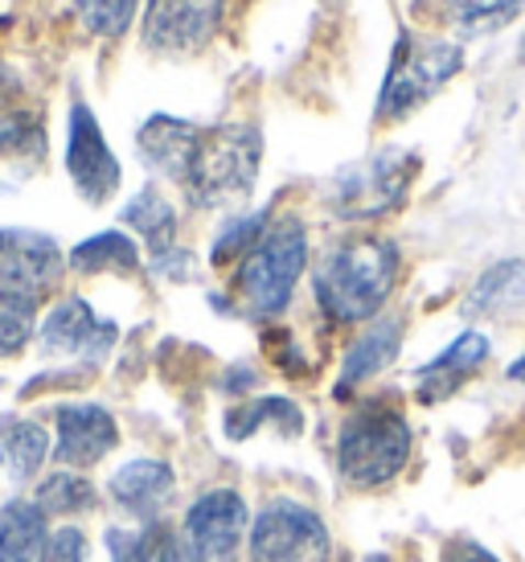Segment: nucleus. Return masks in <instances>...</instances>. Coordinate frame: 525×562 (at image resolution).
I'll return each mask as SVG.
<instances>
[{
	"label": "nucleus",
	"instance_id": "obj_1",
	"mask_svg": "<svg viewBox=\"0 0 525 562\" xmlns=\"http://www.w3.org/2000/svg\"><path fill=\"white\" fill-rule=\"evenodd\" d=\"M399 280V247L390 238H349L321 259L312 292L337 325H361L382 313Z\"/></svg>",
	"mask_w": 525,
	"mask_h": 562
},
{
	"label": "nucleus",
	"instance_id": "obj_2",
	"mask_svg": "<svg viewBox=\"0 0 525 562\" xmlns=\"http://www.w3.org/2000/svg\"><path fill=\"white\" fill-rule=\"evenodd\" d=\"M262 165V132L255 124L201 127L193 160L186 172L189 202L201 210L238 205L255 189Z\"/></svg>",
	"mask_w": 525,
	"mask_h": 562
},
{
	"label": "nucleus",
	"instance_id": "obj_3",
	"mask_svg": "<svg viewBox=\"0 0 525 562\" xmlns=\"http://www.w3.org/2000/svg\"><path fill=\"white\" fill-rule=\"evenodd\" d=\"M411 423L387 398L361 403L345 419L337 439V469L354 488H382L411 460Z\"/></svg>",
	"mask_w": 525,
	"mask_h": 562
},
{
	"label": "nucleus",
	"instance_id": "obj_4",
	"mask_svg": "<svg viewBox=\"0 0 525 562\" xmlns=\"http://www.w3.org/2000/svg\"><path fill=\"white\" fill-rule=\"evenodd\" d=\"M309 267V235L295 218L267 226L238 263V296L250 316H279Z\"/></svg>",
	"mask_w": 525,
	"mask_h": 562
},
{
	"label": "nucleus",
	"instance_id": "obj_5",
	"mask_svg": "<svg viewBox=\"0 0 525 562\" xmlns=\"http://www.w3.org/2000/svg\"><path fill=\"white\" fill-rule=\"evenodd\" d=\"M463 66V49L456 42H439V37H415V33H399V46L390 58L387 82L378 94V120H402L411 115L418 103H427L444 82H451Z\"/></svg>",
	"mask_w": 525,
	"mask_h": 562
},
{
	"label": "nucleus",
	"instance_id": "obj_6",
	"mask_svg": "<svg viewBox=\"0 0 525 562\" xmlns=\"http://www.w3.org/2000/svg\"><path fill=\"white\" fill-rule=\"evenodd\" d=\"M418 160L402 148H382L373 157L340 169L328 186V205L345 222H370L390 214L406 198Z\"/></svg>",
	"mask_w": 525,
	"mask_h": 562
},
{
	"label": "nucleus",
	"instance_id": "obj_7",
	"mask_svg": "<svg viewBox=\"0 0 525 562\" xmlns=\"http://www.w3.org/2000/svg\"><path fill=\"white\" fill-rule=\"evenodd\" d=\"M247 554L250 562H328L333 533L316 509L292 497H276L250 521Z\"/></svg>",
	"mask_w": 525,
	"mask_h": 562
},
{
	"label": "nucleus",
	"instance_id": "obj_8",
	"mask_svg": "<svg viewBox=\"0 0 525 562\" xmlns=\"http://www.w3.org/2000/svg\"><path fill=\"white\" fill-rule=\"evenodd\" d=\"M250 533V509L238 488H210L186 514V538L205 562H234Z\"/></svg>",
	"mask_w": 525,
	"mask_h": 562
},
{
	"label": "nucleus",
	"instance_id": "obj_9",
	"mask_svg": "<svg viewBox=\"0 0 525 562\" xmlns=\"http://www.w3.org/2000/svg\"><path fill=\"white\" fill-rule=\"evenodd\" d=\"M66 172L75 189L91 205H103L120 189V160L103 140V127L91 115L87 103H75L70 111V140H66Z\"/></svg>",
	"mask_w": 525,
	"mask_h": 562
},
{
	"label": "nucleus",
	"instance_id": "obj_10",
	"mask_svg": "<svg viewBox=\"0 0 525 562\" xmlns=\"http://www.w3.org/2000/svg\"><path fill=\"white\" fill-rule=\"evenodd\" d=\"M222 0H148L144 46L160 54H193L214 37Z\"/></svg>",
	"mask_w": 525,
	"mask_h": 562
},
{
	"label": "nucleus",
	"instance_id": "obj_11",
	"mask_svg": "<svg viewBox=\"0 0 525 562\" xmlns=\"http://www.w3.org/2000/svg\"><path fill=\"white\" fill-rule=\"evenodd\" d=\"M120 337V328L94 316V308L87 300H63L42 325V349L54 358H78V361H103L111 353V345Z\"/></svg>",
	"mask_w": 525,
	"mask_h": 562
},
{
	"label": "nucleus",
	"instance_id": "obj_12",
	"mask_svg": "<svg viewBox=\"0 0 525 562\" xmlns=\"http://www.w3.org/2000/svg\"><path fill=\"white\" fill-rule=\"evenodd\" d=\"M58 439H54V460L63 469L78 472V469H91L99 464L103 456L120 443V427L111 419L108 406L99 403H66L58 406Z\"/></svg>",
	"mask_w": 525,
	"mask_h": 562
},
{
	"label": "nucleus",
	"instance_id": "obj_13",
	"mask_svg": "<svg viewBox=\"0 0 525 562\" xmlns=\"http://www.w3.org/2000/svg\"><path fill=\"white\" fill-rule=\"evenodd\" d=\"M63 276V250L37 231H0V280L46 296Z\"/></svg>",
	"mask_w": 525,
	"mask_h": 562
},
{
	"label": "nucleus",
	"instance_id": "obj_14",
	"mask_svg": "<svg viewBox=\"0 0 525 562\" xmlns=\"http://www.w3.org/2000/svg\"><path fill=\"white\" fill-rule=\"evenodd\" d=\"M108 493L124 514L153 526L156 517L169 509L172 493H177V476L165 460H127L108 481Z\"/></svg>",
	"mask_w": 525,
	"mask_h": 562
},
{
	"label": "nucleus",
	"instance_id": "obj_15",
	"mask_svg": "<svg viewBox=\"0 0 525 562\" xmlns=\"http://www.w3.org/2000/svg\"><path fill=\"white\" fill-rule=\"evenodd\" d=\"M484 358H489V337L484 333H460L439 358L418 370V403H448L451 394L484 366Z\"/></svg>",
	"mask_w": 525,
	"mask_h": 562
},
{
	"label": "nucleus",
	"instance_id": "obj_16",
	"mask_svg": "<svg viewBox=\"0 0 525 562\" xmlns=\"http://www.w3.org/2000/svg\"><path fill=\"white\" fill-rule=\"evenodd\" d=\"M201 127L189 124V120H177V115H153L148 124L139 127V157L148 169H156L160 177H169L177 186H186L189 160H193V148H198Z\"/></svg>",
	"mask_w": 525,
	"mask_h": 562
},
{
	"label": "nucleus",
	"instance_id": "obj_17",
	"mask_svg": "<svg viewBox=\"0 0 525 562\" xmlns=\"http://www.w3.org/2000/svg\"><path fill=\"white\" fill-rule=\"evenodd\" d=\"M399 345H402V321L399 316H382V321H373L354 345H349V353L340 361V378H337V394H354L361 382H370L387 370L390 361L399 358Z\"/></svg>",
	"mask_w": 525,
	"mask_h": 562
},
{
	"label": "nucleus",
	"instance_id": "obj_18",
	"mask_svg": "<svg viewBox=\"0 0 525 562\" xmlns=\"http://www.w3.org/2000/svg\"><path fill=\"white\" fill-rule=\"evenodd\" d=\"M468 316H513L525 313V259H501L493 263L463 300Z\"/></svg>",
	"mask_w": 525,
	"mask_h": 562
},
{
	"label": "nucleus",
	"instance_id": "obj_19",
	"mask_svg": "<svg viewBox=\"0 0 525 562\" xmlns=\"http://www.w3.org/2000/svg\"><path fill=\"white\" fill-rule=\"evenodd\" d=\"M49 456V436L42 423L21 419V415H4L0 419V464L9 472L13 484H25L37 476V469Z\"/></svg>",
	"mask_w": 525,
	"mask_h": 562
},
{
	"label": "nucleus",
	"instance_id": "obj_20",
	"mask_svg": "<svg viewBox=\"0 0 525 562\" xmlns=\"http://www.w3.org/2000/svg\"><path fill=\"white\" fill-rule=\"evenodd\" d=\"M46 509L37 501H9L0 509V562H33L46 547Z\"/></svg>",
	"mask_w": 525,
	"mask_h": 562
},
{
	"label": "nucleus",
	"instance_id": "obj_21",
	"mask_svg": "<svg viewBox=\"0 0 525 562\" xmlns=\"http://www.w3.org/2000/svg\"><path fill=\"white\" fill-rule=\"evenodd\" d=\"M124 222L148 243L153 259L156 255H169V250L177 247V210H172L169 198L156 186L139 189L136 198L124 205Z\"/></svg>",
	"mask_w": 525,
	"mask_h": 562
},
{
	"label": "nucleus",
	"instance_id": "obj_22",
	"mask_svg": "<svg viewBox=\"0 0 525 562\" xmlns=\"http://www.w3.org/2000/svg\"><path fill=\"white\" fill-rule=\"evenodd\" d=\"M70 267L82 276H99V271H136L139 267V247L120 231H103V235L87 238L70 250Z\"/></svg>",
	"mask_w": 525,
	"mask_h": 562
},
{
	"label": "nucleus",
	"instance_id": "obj_23",
	"mask_svg": "<svg viewBox=\"0 0 525 562\" xmlns=\"http://www.w3.org/2000/svg\"><path fill=\"white\" fill-rule=\"evenodd\" d=\"M37 300L16 283L0 280V358H13L30 345L37 328Z\"/></svg>",
	"mask_w": 525,
	"mask_h": 562
},
{
	"label": "nucleus",
	"instance_id": "obj_24",
	"mask_svg": "<svg viewBox=\"0 0 525 562\" xmlns=\"http://www.w3.org/2000/svg\"><path fill=\"white\" fill-rule=\"evenodd\" d=\"M300 406L288 403V398H255V403L234 406L226 415V436L231 439H247L255 436L259 427H279L283 436H295L300 431Z\"/></svg>",
	"mask_w": 525,
	"mask_h": 562
},
{
	"label": "nucleus",
	"instance_id": "obj_25",
	"mask_svg": "<svg viewBox=\"0 0 525 562\" xmlns=\"http://www.w3.org/2000/svg\"><path fill=\"white\" fill-rule=\"evenodd\" d=\"M94 501H99V493H94V484L82 476V472H54L49 481H42V488H37V505L46 509V514H87V509H94Z\"/></svg>",
	"mask_w": 525,
	"mask_h": 562
},
{
	"label": "nucleus",
	"instance_id": "obj_26",
	"mask_svg": "<svg viewBox=\"0 0 525 562\" xmlns=\"http://www.w3.org/2000/svg\"><path fill=\"white\" fill-rule=\"evenodd\" d=\"M103 547H108V562H156L165 533L156 530V521L144 530H108Z\"/></svg>",
	"mask_w": 525,
	"mask_h": 562
},
{
	"label": "nucleus",
	"instance_id": "obj_27",
	"mask_svg": "<svg viewBox=\"0 0 525 562\" xmlns=\"http://www.w3.org/2000/svg\"><path fill=\"white\" fill-rule=\"evenodd\" d=\"M136 9L139 0H78L82 25L91 33H99V37H120V33H127Z\"/></svg>",
	"mask_w": 525,
	"mask_h": 562
},
{
	"label": "nucleus",
	"instance_id": "obj_28",
	"mask_svg": "<svg viewBox=\"0 0 525 562\" xmlns=\"http://www.w3.org/2000/svg\"><path fill=\"white\" fill-rule=\"evenodd\" d=\"M522 0H456V25L463 33H489L513 21Z\"/></svg>",
	"mask_w": 525,
	"mask_h": 562
},
{
	"label": "nucleus",
	"instance_id": "obj_29",
	"mask_svg": "<svg viewBox=\"0 0 525 562\" xmlns=\"http://www.w3.org/2000/svg\"><path fill=\"white\" fill-rule=\"evenodd\" d=\"M267 231V214H243V218H231L222 226V235L214 243V263L222 267L226 259H238V255H247L255 243L262 238Z\"/></svg>",
	"mask_w": 525,
	"mask_h": 562
},
{
	"label": "nucleus",
	"instance_id": "obj_30",
	"mask_svg": "<svg viewBox=\"0 0 525 562\" xmlns=\"http://www.w3.org/2000/svg\"><path fill=\"white\" fill-rule=\"evenodd\" d=\"M42 562H87V538L75 526H63L46 538L42 547Z\"/></svg>",
	"mask_w": 525,
	"mask_h": 562
},
{
	"label": "nucleus",
	"instance_id": "obj_31",
	"mask_svg": "<svg viewBox=\"0 0 525 562\" xmlns=\"http://www.w3.org/2000/svg\"><path fill=\"white\" fill-rule=\"evenodd\" d=\"M25 148H42V127L30 124V120H0V157L9 153H25Z\"/></svg>",
	"mask_w": 525,
	"mask_h": 562
},
{
	"label": "nucleus",
	"instance_id": "obj_32",
	"mask_svg": "<svg viewBox=\"0 0 525 562\" xmlns=\"http://www.w3.org/2000/svg\"><path fill=\"white\" fill-rule=\"evenodd\" d=\"M444 562H501L489 547H480L477 538H451L444 547Z\"/></svg>",
	"mask_w": 525,
	"mask_h": 562
},
{
	"label": "nucleus",
	"instance_id": "obj_33",
	"mask_svg": "<svg viewBox=\"0 0 525 562\" xmlns=\"http://www.w3.org/2000/svg\"><path fill=\"white\" fill-rule=\"evenodd\" d=\"M156 562H205L198 550L189 547L186 538H165V547L156 554Z\"/></svg>",
	"mask_w": 525,
	"mask_h": 562
},
{
	"label": "nucleus",
	"instance_id": "obj_34",
	"mask_svg": "<svg viewBox=\"0 0 525 562\" xmlns=\"http://www.w3.org/2000/svg\"><path fill=\"white\" fill-rule=\"evenodd\" d=\"M510 378H513V382H525V353L510 366Z\"/></svg>",
	"mask_w": 525,
	"mask_h": 562
},
{
	"label": "nucleus",
	"instance_id": "obj_35",
	"mask_svg": "<svg viewBox=\"0 0 525 562\" xmlns=\"http://www.w3.org/2000/svg\"><path fill=\"white\" fill-rule=\"evenodd\" d=\"M366 562H390V559H387V554H370Z\"/></svg>",
	"mask_w": 525,
	"mask_h": 562
},
{
	"label": "nucleus",
	"instance_id": "obj_36",
	"mask_svg": "<svg viewBox=\"0 0 525 562\" xmlns=\"http://www.w3.org/2000/svg\"><path fill=\"white\" fill-rule=\"evenodd\" d=\"M522 54H525V42H522Z\"/></svg>",
	"mask_w": 525,
	"mask_h": 562
}]
</instances>
